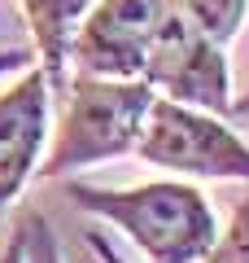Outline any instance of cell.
<instances>
[{
    "label": "cell",
    "mask_w": 249,
    "mask_h": 263,
    "mask_svg": "<svg viewBox=\"0 0 249 263\" xmlns=\"http://www.w3.org/2000/svg\"><path fill=\"white\" fill-rule=\"evenodd\" d=\"M70 197L74 206L122 228L153 263H201L219 241L214 211L193 184H140L122 193L74 184Z\"/></svg>",
    "instance_id": "cell-1"
},
{
    "label": "cell",
    "mask_w": 249,
    "mask_h": 263,
    "mask_svg": "<svg viewBox=\"0 0 249 263\" xmlns=\"http://www.w3.org/2000/svg\"><path fill=\"white\" fill-rule=\"evenodd\" d=\"M149 101H153V88L144 79L79 75L70 88V101H66L53 154L44 162V176H66V171H79L136 149Z\"/></svg>",
    "instance_id": "cell-2"
},
{
    "label": "cell",
    "mask_w": 249,
    "mask_h": 263,
    "mask_svg": "<svg viewBox=\"0 0 249 263\" xmlns=\"http://www.w3.org/2000/svg\"><path fill=\"white\" fill-rule=\"evenodd\" d=\"M136 154L153 167H171L184 176H219V180H249V145L219 119L193 105L153 97L140 123Z\"/></svg>",
    "instance_id": "cell-3"
},
{
    "label": "cell",
    "mask_w": 249,
    "mask_h": 263,
    "mask_svg": "<svg viewBox=\"0 0 249 263\" xmlns=\"http://www.w3.org/2000/svg\"><path fill=\"white\" fill-rule=\"evenodd\" d=\"M149 88L166 92V101L197 105V110H227V62L223 44L205 40L179 9H166L153 44H149L144 70Z\"/></svg>",
    "instance_id": "cell-4"
},
{
    "label": "cell",
    "mask_w": 249,
    "mask_h": 263,
    "mask_svg": "<svg viewBox=\"0 0 249 263\" xmlns=\"http://www.w3.org/2000/svg\"><path fill=\"white\" fill-rule=\"evenodd\" d=\"M162 18L166 0H96L79 18L70 40V57L79 62V75L140 79Z\"/></svg>",
    "instance_id": "cell-5"
},
{
    "label": "cell",
    "mask_w": 249,
    "mask_h": 263,
    "mask_svg": "<svg viewBox=\"0 0 249 263\" xmlns=\"http://www.w3.org/2000/svg\"><path fill=\"white\" fill-rule=\"evenodd\" d=\"M48 136V79L31 66L13 88L0 92V211L22 193Z\"/></svg>",
    "instance_id": "cell-6"
},
{
    "label": "cell",
    "mask_w": 249,
    "mask_h": 263,
    "mask_svg": "<svg viewBox=\"0 0 249 263\" xmlns=\"http://www.w3.org/2000/svg\"><path fill=\"white\" fill-rule=\"evenodd\" d=\"M96 0H22V13L31 22V35H35V48L44 57V79L48 88L61 84V66L70 57V40H74V27Z\"/></svg>",
    "instance_id": "cell-7"
},
{
    "label": "cell",
    "mask_w": 249,
    "mask_h": 263,
    "mask_svg": "<svg viewBox=\"0 0 249 263\" xmlns=\"http://www.w3.org/2000/svg\"><path fill=\"white\" fill-rule=\"evenodd\" d=\"M245 5L249 0H179V13L214 44H227L245 22Z\"/></svg>",
    "instance_id": "cell-8"
},
{
    "label": "cell",
    "mask_w": 249,
    "mask_h": 263,
    "mask_svg": "<svg viewBox=\"0 0 249 263\" xmlns=\"http://www.w3.org/2000/svg\"><path fill=\"white\" fill-rule=\"evenodd\" d=\"M201 263H249V202L236 211V219L223 233V241H214Z\"/></svg>",
    "instance_id": "cell-9"
},
{
    "label": "cell",
    "mask_w": 249,
    "mask_h": 263,
    "mask_svg": "<svg viewBox=\"0 0 249 263\" xmlns=\"http://www.w3.org/2000/svg\"><path fill=\"white\" fill-rule=\"evenodd\" d=\"M22 263H61L57 237L44 219H27V228H22Z\"/></svg>",
    "instance_id": "cell-10"
},
{
    "label": "cell",
    "mask_w": 249,
    "mask_h": 263,
    "mask_svg": "<svg viewBox=\"0 0 249 263\" xmlns=\"http://www.w3.org/2000/svg\"><path fill=\"white\" fill-rule=\"evenodd\" d=\"M0 263H22V228L13 233V241L0 250Z\"/></svg>",
    "instance_id": "cell-11"
},
{
    "label": "cell",
    "mask_w": 249,
    "mask_h": 263,
    "mask_svg": "<svg viewBox=\"0 0 249 263\" xmlns=\"http://www.w3.org/2000/svg\"><path fill=\"white\" fill-rule=\"evenodd\" d=\"M18 66H31V53H0V75L18 70Z\"/></svg>",
    "instance_id": "cell-12"
},
{
    "label": "cell",
    "mask_w": 249,
    "mask_h": 263,
    "mask_svg": "<svg viewBox=\"0 0 249 263\" xmlns=\"http://www.w3.org/2000/svg\"><path fill=\"white\" fill-rule=\"evenodd\" d=\"M92 246H96V254H101V263H122V259H118V254H114V250H110V246H105V241H101V237H92Z\"/></svg>",
    "instance_id": "cell-13"
},
{
    "label": "cell",
    "mask_w": 249,
    "mask_h": 263,
    "mask_svg": "<svg viewBox=\"0 0 249 263\" xmlns=\"http://www.w3.org/2000/svg\"><path fill=\"white\" fill-rule=\"evenodd\" d=\"M240 110H249V97H245V101H240Z\"/></svg>",
    "instance_id": "cell-14"
}]
</instances>
